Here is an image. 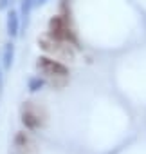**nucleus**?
<instances>
[{"mask_svg":"<svg viewBox=\"0 0 146 154\" xmlns=\"http://www.w3.org/2000/svg\"><path fill=\"white\" fill-rule=\"evenodd\" d=\"M36 69L40 72V76L52 87L56 89H61L67 85L69 82V67L58 60V58H52V56H38L36 60Z\"/></svg>","mask_w":146,"mask_h":154,"instance_id":"f257e3e1","label":"nucleus"},{"mask_svg":"<svg viewBox=\"0 0 146 154\" xmlns=\"http://www.w3.org/2000/svg\"><path fill=\"white\" fill-rule=\"evenodd\" d=\"M47 109L40 103V102H34V100H27L22 103L20 107V120L24 123V127L27 131H38V129H43L45 123H47Z\"/></svg>","mask_w":146,"mask_h":154,"instance_id":"f03ea898","label":"nucleus"},{"mask_svg":"<svg viewBox=\"0 0 146 154\" xmlns=\"http://www.w3.org/2000/svg\"><path fill=\"white\" fill-rule=\"evenodd\" d=\"M38 45L47 54H51L52 58H58V60H72L74 58V47L76 45L63 42V40H58V38L51 36L49 33L38 38Z\"/></svg>","mask_w":146,"mask_h":154,"instance_id":"7ed1b4c3","label":"nucleus"},{"mask_svg":"<svg viewBox=\"0 0 146 154\" xmlns=\"http://www.w3.org/2000/svg\"><path fill=\"white\" fill-rule=\"evenodd\" d=\"M49 35L78 47V38H76L74 31H72V27L69 24V18L63 17V15H56L49 20Z\"/></svg>","mask_w":146,"mask_h":154,"instance_id":"20e7f679","label":"nucleus"},{"mask_svg":"<svg viewBox=\"0 0 146 154\" xmlns=\"http://www.w3.org/2000/svg\"><path fill=\"white\" fill-rule=\"evenodd\" d=\"M13 143H15L16 154H40V147H38L36 140L25 131H18Z\"/></svg>","mask_w":146,"mask_h":154,"instance_id":"39448f33","label":"nucleus"},{"mask_svg":"<svg viewBox=\"0 0 146 154\" xmlns=\"http://www.w3.org/2000/svg\"><path fill=\"white\" fill-rule=\"evenodd\" d=\"M20 29V20H18V13L16 11H9L7 13V35L11 38H15L18 35Z\"/></svg>","mask_w":146,"mask_h":154,"instance_id":"423d86ee","label":"nucleus"},{"mask_svg":"<svg viewBox=\"0 0 146 154\" xmlns=\"http://www.w3.org/2000/svg\"><path fill=\"white\" fill-rule=\"evenodd\" d=\"M13 56H15V47L13 44H6L4 47V54H2V62H4V67L9 69L11 63H13Z\"/></svg>","mask_w":146,"mask_h":154,"instance_id":"0eeeda50","label":"nucleus"},{"mask_svg":"<svg viewBox=\"0 0 146 154\" xmlns=\"http://www.w3.org/2000/svg\"><path fill=\"white\" fill-rule=\"evenodd\" d=\"M45 84H47V82L42 78V76H34V78L29 80V91H31V93H36V91H40Z\"/></svg>","mask_w":146,"mask_h":154,"instance_id":"6e6552de","label":"nucleus"},{"mask_svg":"<svg viewBox=\"0 0 146 154\" xmlns=\"http://www.w3.org/2000/svg\"><path fill=\"white\" fill-rule=\"evenodd\" d=\"M34 6V0H24L22 2V15L27 18V15L31 13V8Z\"/></svg>","mask_w":146,"mask_h":154,"instance_id":"1a4fd4ad","label":"nucleus"},{"mask_svg":"<svg viewBox=\"0 0 146 154\" xmlns=\"http://www.w3.org/2000/svg\"><path fill=\"white\" fill-rule=\"evenodd\" d=\"M7 6V0H0V9H4Z\"/></svg>","mask_w":146,"mask_h":154,"instance_id":"9d476101","label":"nucleus"},{"mask_svg":"<svg viewBox=\"0 0 146 154\" xmlns=\"http://www.w3.org/2000/svg\"><path fill=\"white\" fill-rule=\"evenodd\" d=\"M47 0H34V6H42V4H45Z\"/></svg>","mask_w":146,"mask_h":154,"instance_id":"9b49d317","label":"nucleus"}]
</instances>
